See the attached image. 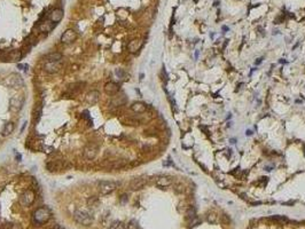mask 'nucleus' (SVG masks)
Masks as SVG:
<instances>
[{
    "mask_svg": "<svg viewBox=\"0 0 305 229\" xmlns=\"http://www.w3.org/2000/svg\"><path fill=\"white\" fill-rule=\"evenodd\" d=\"M49 218H51V212L47 207H40L36 210V212L33 213V222L37 223L38 226L47 222L49 220Z\"/></svg>",
    "mask_w": 305,
    "mask_h": 229,
    "instance_id": "f257e3e1",
    "label": "nucleus"
},
{
    "mask_svg": "<svg viewBox=\"0 0 305 229\" xmlns=\"http://www.w3.org/2000/svg\"><path fill=\"white\" fill-rule=\"evenodd\" d=\"M74 219L76 220V222H78L79 225H83V226H89L93 222V216L89 214L87 211H84V210L76 211L74 214Z\"/></svg>",
    "mask_w": 305,
    "mask_h": 229,
    "instance_id": "f03ea898",
    "label": "nucleus"
},
{
    "mask_svg": "<svg viewBox=\"0 0 305 229\" xmlns=\"http://www.w3.org/2000/svg\"><path fill=\"white\" fill-rule=\"evenodd\" d=\"M5 84L12 88H20L23 86V78L18 74H10L5 79Z\"/></svg>",
    "mask_w": 305,
    "mask_h": 229,
    "instance_id": "7ed1b4c3",
    "label": "nucleus"
},
{
    "mask_svg": "<svg viewBox=\"0 0 305 229\" xmlns=\"http://www.w3.org/2000/svg\"><path fill=\"white\" fill-rule=\"evenodd\" d=\"M119 183L115 182V181H100L99 182V190L102 195H107V194H110L117 187H118Z\"/></svg>",
    "mask_w": 305,
    "mask_h": 229,
    "instance_id": "20e7f679",
    "label": "nucleus"
},
{
    "mask_svg": "<svg viewBox=\"0 0 305 229\" xmlns=\"http://www.w3.org/2000/svg\"><path fill=\"white\" fill-rule=\"evenodd\" d=\"M97 152H99V147L94 143H89L84 149V157L89 161H92L97 157Z\"/></svg>",
    "mask_w": 305,
    "mask_h": 229,
    "instance_id": "39448f33",
    "label": "nucleus"
},
{
    "mask_svg": "<svg viewBox=\"0 0 305 229\" xmlns=\"http://www.w3.org/2000/svg\"><path fill=\"white\" fill-rule=\"evenodd\" d=\"M23 103H24V96L18 95V96H13L9 101V108L12 111H20L22 109Z\"/></svg>",
    "mask_w": 305,
    "mask_h": 229,
    "instance_id": "423d86ee",
    "label": "nucleus"
},
{
    "mask_svg": "<svg viewBox=\"0 0 305 229\" xmlns=\"http://www.w3.org/2000/svg\"><path fill=\"white\" fill-rule=\"evenodd\" d=\"M33 202H35V194H33V191H31V190L24 191L22 195H21V197H20V203H21L22 206L28 207V206H30V205H32Z\"/></svg>",
    "mask_w": 305,
    "mask_h": 229,
    "instance_id": "0eeeda50",
    "label": "nucleus"
},
{
    "mask_svg": "<svg viewBox=\"0 0 305 229\" xmlns=\"http://www.w3.org/2000/svg\"><path fill=\"white\" fill-rule=\"evenodd\" d=\"M77 38V35H76V32H75L72 29H68L63 35H62V37H61V41L63 43V44H70V43H72L75 39Z\"/></svg>",
    "mask_w": 305,
    "mask_h": 229,
    "instance_id": "6e6552de",
    "label": "nucleus"
},
{
    "mask_svg": "<svg viewBox=\"0 0 305 229\" xmlns=\"http://www.w3.org/2000/svg\"><path fill=\"white\" fill-rule=\"evenodd\" d=\"M61 68L60 61L58 62H46L44 66V70L48 74H56Z\"/></svg>",
    "mask_w": 305,
    "mask_h": 229,
    "instance_id": "1a4fd4ad",
    "label": "nucleus"
},
{
    "mask_svg": "<svg viewBox=\"0 0 305 229\" xmlns=\"http://www.w3.org/2000/svg\"><path fill=\"white\" fill-rule=\"evenodd\" d=\"M146 185V180L142 177H135L130 182V188L131 190H139L141 189L143 186Z\"/></svg>",
    "mask_w": 305,
    "mask_h": 229,
    "instance_id": "9d476101",
    "label": "nucleus"
},
{
    "mask_svg": "<svg viewBox=\"0 0 305 229\" xmlns=\"http://www.w3.org/2000/svg\"><path fill=\"white\" fill-rule=\"evenodd\" d=\"M141 46H142V41L140 39H133V40L130 41L127 48H128V52L130 53H137L141 48Z\"/></svg>",
    "mask_w": 305,
    "mask_h": 229,
    "instance_id": "9b49d317",
    "label": "nucleus"
},
{
    "mask_svg": "<svg viewBox=\"0 0 305 229\" xmlns=\"http://www.w3.org/2000/svg\"><path fill=\"white\" fill-rule=\"evenodd\" d=\"M100 97V93L97 91H91L86 95V102L89 104H97Z\"/></svg>",
    "mask_w": 305,
    "mask_h": 229,
    "instance_id": "f8f14e48",
    "label": "nucleus"
},
{
    "mask_svg": "<svg viewBox=\"0 0 305 229\" xmlns=\"http://www.w3.org/2000/svg\"><path fill=\"white\" fill-rule=\"evenodd\" d=\"M172 185V180L170 177H160L156 180V186L160 188H166Z\"/></svg>",
    "mask_w": 305,
    "mask_h": 229,
    "instance_id": "ddd939ff",
    "label": "nucleus"
},
{
    "mask_svg": "<svg viewBox=\"0 0 305 229\" xmlns=\"http://www.w3.org/2000/svg\"><path fill=\"white\" fill-rule=\"evenodd\" d=\"M63 17V10L60 9V8H56L54 9L52 13H51V21H52L54 24L55 23H59Z\"/></svg>",
    "mask_w": 305,
    "mask_h": 229,
    "instance_id": "4468645a",
    "label": "nucleus"
},
{
    "mask_svg": "<svg viewBox=\"0 0 305 229\" xmlns=\"http://www.w3.org/2000/svg\"><path fill=\"white\" fill-rule=\"evenodd\" d=\"M118 89H119V87H118V85L117 84H115V82H112V81H110V82H107L106 85H104V92L107 93V94H115V93H117L118 92Z\"/></svg>",
    "mask_w": 305,
    "mask_h": 229,
    "instance_id": "2eb2a0df",
    "label": "nucleus"
},
{
    "mask_svg": "<svg viewBox=\"0 0 305 229\" xmlns=\"http://www.w3.org/2000/svg\"><path fill=\"white\" fill-rule=\"evenodd\" d=\"M14 128H15L14 123H7V124H5L2 131H1L2 136H8V135H10V134L14 132Z\"/></svg>",
    "mask_w": 305,
    "mask_h": 229,
    "instance_id": "dca6fc26",
    "label": "nucleus"
},
{
    "mask_svg": "<svg viewBox=\"0 0 305 229\" xmlns=\"http://www.w3.org/2000/svg\"><path fill=\"white\" fill-rule=\"evenodd\" d=\"M46 59V62H58V61H61L62 59V54L61 53H49L45 56Z\"/></svg>",
    "mask_w": 305,
    "mask_h": 229,
    "instance_id": "f3484780",
    "label": "nucleus"
},
{
    "mask_svg": "<svg viewBox=\"0 0 305 229\" xmlns=\"http://www.w3.org/2000/svg\"><path fill=\"white\" fill-rule=\"evenodd\" d=\"M131 109H132L134 112H137V113H142V112L146 111L147 107L143 103H141V102H135V103H133L131 105Z\"/></svg>",
    "mask_w": 305,
    "mask_h": 229,
    "instance_id": "a211bd4d",
    "label": "nucleus"
},
{
    "mask_svg": "<svg viewBox=\"0 0 305 229\" xmlns=\"http://www.w3.org/2000/svg\"><path fill=\"white\" fill-rule=\"evenodd\" d=\"M22 57V53L20 51H12L6 55V59H9L10 61H20Z\"/></svg>",
    "mask_w": 305,
    "mask_h": 229,
    "instance_id": "6ab92c4d",
    "label": "nucleus"
},
{
    "mask_svg": "<svg viewBox=\"0 0 305 229\" xmlns=\"http://www.w3.org/2000/svg\"><path fill=\"white\" fill-rule=\"evenodd\" d=\"M53 27H54V25H53L52 21H51V22H44L39 25V30H40L41 32H51L53 29Z\"/></svg>",
    "mask_w": 305,
    "mask_h": 229,
    "instance_id": "aec40b11",
    "label": "nucleus"
},
{
    "mask_svg": "<svg viewBox=\"0 0 305 229\" xmlns=\"http://www.w3.org/2000/svg\"><path fill=\"white\" fill-rule=\"evenodd\" d=\"M109 229H124V225H123V222L120 221H114L110 225Z\"/></svg>",
    "mask_w": 305,
    "mask_h": 229,
    "instance_id": "412c9836",
    "label": "nucleus"
},
{
    "mask_svg": "<svg viewBox=\"0 0 305 229\" xmlns=\"http://www.w3.org/2000/svg\"><path fill=\"white\" fill-rule=\"evenodd\" d=\"M40 116H41V105L38 104L37 107H36V109H35V119H36V121L39 120Z\"/></svg>",
    "mask_w": 305,
    "mask_h": 229,
    "instance_id": "4be33fe9",
    "label": "nucleus"
},
{
    "mask_svg": "<svg viewBox=\"0 0 305 229\" xmlns=\"http://www.w3.org/2000/svg\"><path fill=\"white\" fill-rule=\"evenodd\" d=\"M271 219H272V220H275V221H279V222L288 221V218H286V216H282V215H274V216H272Z\"/></svg>",
    "mask_w": 305,
    "mask_h": 229,
    "instance_id": "5701e85b",
    "label": "nucleus"
},
{
    "mask_svg": "<svg viewBox=\"0 0 305 229\" xmlns=\"http://www.w3.org/2000/svg\"><path fill=\"white\" fill-rule=\"evenodd\" d=\"M207 220H208V222H210V223H213V222L217 221V215L215 214V213H210V214L207 216Z\"/></svg>",
    "mask_w": 305,
    "mask_h": 229,
    "instance_id": "b1692460",
    "label": "nucleus"
},
{
    "mask_svg": "<svg viewBox=\"0 0 305 229\" xmlns=\"http://www.w3.org/2000/svg\"><path fill=\"white\" fill-rule=\"evenodd\" d=\"M127 123H128V125H132V126H135L139 124V121L138 120H133V119H128L127 120Z\"/></svg>",
    "mask_w": 305,
    "mask_h": 229,
    "instance_id": "393cba45",
    "label": "nucleus"
},
{
    "mask_svg": "<svg viewBox=\"0 0 305 229\" xmlns=\"http://www.w3.org/2000/svg\"><path fill=\"white\" fill-rule=\"evenodd\" d=\"M127 229H138V226L135 223H133V222H130L127 225Z\"/></svg>",
    "mask_w": 305,
    "mask_h": 229,
    "instance_id": "a878e982",
    "label": "nucleus"
},
{
    "mask_svg": "<svg viewBox=\"0 0 305 229\" xmlns=\"http://www.w3.org/2000/svg\"><path fill=\"white\" fill-rule=\"evenodd\" d=\"M222 221H224L225 223H228V222H230V218H228L227 215H223V216H222Z\"/></svg>",
    "mask_w": 305,
    "mask_h": 229,
    "instance_id": "bb28decb",
    "label": "nucleus"
},
{
    "mask_svg": "<svg viewBox=\"0 0 305 229\" xmlns=\"http://www.w3.org/2000/svg\"><path fill=\"white\" fill-rule=\"evenodd\" d=\"M17 67L20 68V69H22V68H24V70H25V71L28 70V64H18ZM22 70H23V69H22Z\"/></svg>",
    "mask_w": 305,
    "mask_h": 229,
    "instance_id": "cd10ccee",
    "label": "nucleus"
}]
</instances>
